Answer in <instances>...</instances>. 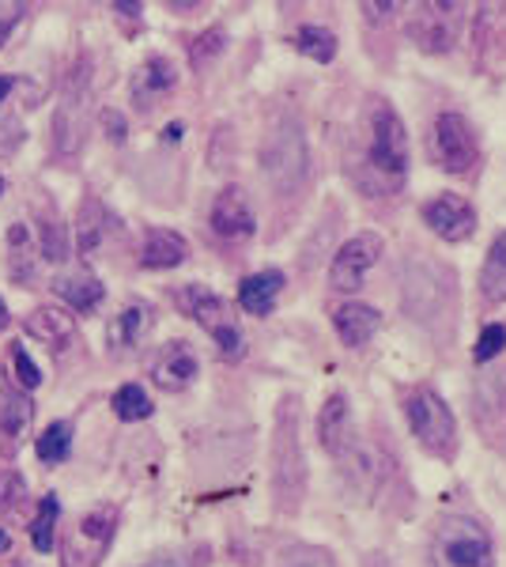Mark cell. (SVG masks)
I'll return each instance as SVG.
<instances>
[{"instance_id":"cell-42","label":"cell","mask_w":506,"mask_h":567,"mask_svg":"<svg viewBox=\"0 0 506 567\" xmlns=\"http://www.w3.org/2000/svg\"><path fill=\"white\" fill-rule=\"evenodd\" d=\"M4 186H8V182H4V175H0V194H4Z\"/></svg>"},{"instance_id":"cell-31","label":"cell","mask_w":506,"mask_h":567,"mask_svg":"<svg viewBox=\"0 0 506 567\" xmlns=\"http://www.w3.org/2000/svg\"><path fill=\"white\" fill-rule=\"evenodd\" d=\"M280 567H337L333 553L329 548H318V545H296L288 556H283Z\"/></svg>"},{"instance_id":"cell-23","label":"cell","mask_w":506,"mask_h":567,"mask_svg":"<svg viewBox=\"0 0 506 567\" xmlns=\"http://www.w3.org/2000/svg\"><path fill=\"white\" fill-rule=\"evenodd\" d=\"M481 296L487 303H506V231L492 243L481 269Z\"/></svg>"},{"instance_id":"cell-8","label":"cell","mask_w":506,"mask_h":567,"mask_svg":"<svg viewBox=\"0 0 506 567\" xmlns=\"http://www.w3.org/2000/svg\"><path fill=\"white\" fill-rule=\"evenodd\" d=\"M404 31H409V39L423 53H450L462 42L465 4H446V0L431 4V0H423V4L412 8L409 20H404Z\"/></svg>"},{"instance_id":"cell-4","label":"cell","mask_w":506,"mask_h":567,"mask_svg":"<svg viewBox=\"0 0 506 567\" xmlns=\"http://www.w3.org/2000/svg\"><path fill=\"white\" fill-rule=\"evenodd\" d=\"M404 420H409V432L416 435V443L423 451L443 462H454L457 420L443 401V393H435L431 386H412L404 393Z\"/></svg>"},{"instance_id":"cell-15","label":"cell","mask_w":506,"mask_h":567,"mask_svg":"<svg viewBox=\"0 0 506 567\" xmlns=\"http://www.w3.org/2000/svg\"><path fill=\"white\" fill-rule=\"evenodd\" d=\"M148 371H152V382L159 390L182 393V390L193 386V379H197L200 363H197V352H193L186 341H167L159 352L152 355Z\"/></svg>"},{"instance_id":"cell-36","label":"cell","mask_w":506,"mask_h":567,"mask_svg":"<svg viewBox=\"0 0 506 567\" xmlns=\"http://www.w3.org/2000/svg\"><path fill=\"white\" fill-rule=\"evenodd\" d=\"M23 12H27L23 0H0V45H4L8 34L16 31V23L23 20Z\"/></svg>"},{"instance_id":"cell-22","label":"cell","mask_w":506,"mask_h":567,"mask_svg":"<svg viewBox=\"0 0 506 567\" xmlns=\"http://www.w3.org/2000/svg\"><path fill=\"white\" fill-rule=\"evenodd\" d=\"M31 416H34L31 393L16 390V386L0 390V435H8V439L23 435V427L31 424Z\"/></svg>"},{"instance_id":"cell-35","label":"cell","mask_w":506,"mask_h":567,"mask_svg":"<svg viewBox=\"0 0 506 567\" xmlns=\"http://www.w3.org/2000/svg\"><path fill=\"white\" fill-rule=\"evenodd\" d=\"M12 368H16V379H20L23 390H34L42 382V374H39V368H34L31 355H27L23 344H16V349H12Z\"/></svg>"},{"instance_id":"cell-12","label":"cell","mask_w":506,"mask_h":567,"mask_svg":"<svg viewBox=\"0 0 506 567\" xmlns=\"http://www.w3.org/2000/svg\"><path fill=\"white\" fill-rule=\"evenodd\" d=\"M420 216H423V224L446 243H465V239H473V231H476V208L457 194H438V197L423 200Z\"/></svg>"},{"instance_id":"cell-39","label":"cell","mask_w":506,"mask_h":567,"mask_svg":"<svg viewBox=\"0 0 506 567\" xmlns=\"http://www.w3.org/2000/svg\"><path fill=\"white\" fill-rule=\"evenodd\" d=\"M8 326H12V315H8V303L0 299V333H4Z\"/></svg>"},{"instance_id":"cell-37","label":"cell","mask_w":506,"mask_h":567,"mask_svg":"<svg viewBox=\"0 0 506 567\" xmlns=\"http://www.w3.org/2000/svg\"><path fill=\"white\" fill-rule=\"evenodd\" d=\"M366 20H385L390 12H397V4H363Z\"/></svg>"},{"instance_id":"cell-28","label":"cell","mask_w":506,"mask_h":567,"mask_svg":"<svg viewBox=\"0 0 506 567\" xmlns=\"http://www.w3.org/2000/svg\"><path fill=\"white\" fill-rule=\"evenodd\" d=\"M110 405H114L117 420H148L152 416V398L144 393V386H136V382H125V386L110 398Z\"/></svg>"},{"instance_id":"cell-18","label":"cell","mask_w":506,"mask_h":567,"mask_svg":"<svg viewBox=\"0 0 506 567\" xmlns=\"http://www.w3.org/2000/svg\"><path fill=\"white\" fill-rule=\"evenodd\" d=\"M280 291H283V272L280 269L254 272V277H246L242 284H238V307L254 318H265V315H272Z\"/></svg>"},{"instance_id":"cell-41","label":"cell","mask_w":506,"mask_h":567,"mask_svg":"<svg viewBox=\"0 0 506 567\" xmlns=\"http://www.w3.org/2000/svg\"><path fill=\"white\" fill-rule=\"evenodd\" d=\"M4 548H8V534L0 529V553H4Z\"/></svg>"},{"instance_id":"cell-17","label":"cell","mask_w":506,"mask_h":567,"mask_svg":"<svg viewBox=\"0 0 506 567\" xmlns=\"http://www.w3.org/2000/svg\"><path fill=\"white\" fill-rule=\"evenodd\" d=\"M333 329L348 349H363V344L382 329V315L366 303H340V307H333Z\"/></svg>"},{"instance_id":"cell-34","label":"cell","mask_w":506,"mask_h":567,"mask_svg":"<svg viewBox=\"0 0 506 567\" xmlns=\"http://www.w3.org/2000/svg\"><path fill=\"white\" fill-rule=\"evenodd\" d=\"M20 144H23V122L16 114H0V159L16 155Z\"/></svg>"},{"instance_id":"cell-9","label":"cell","mask_w":506,"mask_h":567,"mask_svg":"<svg viewBox=\"0 0 506 567\" xmlns=\"http://www.w3.org/2000/svg\"><path fill=\"white\" fill-rule=\"evenodd\" d=\"M431 155L446 175H468L481 159V141H476L468 117L454 114V110L438 114L435 130H431Z\"/></svg>"},{"instance_id":"cell-43","label":"cell","mask_w":506,"mask_h":567,"mask_svg":"<svg viewBox=\"0 0 506 567\" xmlns=\"http://www.w3.org/2000/svg\"><path fill=\"white\" fill-rule=\"evenodd\" d=\"M16 567H27V564H16Z\"/></svg>"},{"instance_id":"cell-7","label":"cell","mask_w":506,"mask_h":567,"mask_svg":"<svg viewBox=\"0 0 506 567\" xmlns=\"http://www.w3.org/2000/svg\"><path fill=\"white\" fill-rule=\"evenodd\" d=\"M178 307L186 310L200 329H208L211 341L219 344V352H224L227 360H238V355L246 352L242 329L231 322L224 299H219L216 291H208L205 284H186V288L178 291Z\"/></svg>"},{"instance_id":"cell-40","label":"cell","mask_w":506,"mask_h":567,"mask_svg":"<svg viewBox=\"0 0 506 567\" xmlns=\"http://www.w3.org/2000/svg\"><path fill=\"white\" fill-rule=\"evenodd\" d=\"M12 87H16V80H12V76H0V103H4L8 91H12Z\"/></svg>"},{"instance_id":"cell-25","label":"cell","mask_w":506,"mask_h":567,"mask_svg":"<svg viewBox=\"0 0 506 567\" xmlns=\"http://www.w3.org/2000/svg\"><path fill=\"white\" fill-rule=\"evenodd\" d=\"M148 326H152V310L148 307H144V303L125 307L122 315L110 322V344H114V349H133Z\"/></svg>"},{"instance_id":"cell-3","label":"cell","mask_w":506,"mask_h":567,"mask_svg":"<svg viewBox=\"0 0 506 567\" xmlns=\"http://www.w3.org/2000/svg\"><path fill=\"white\" fill-rule=\"evenodd\" d=\"M427 567H495L492 534L473 515H443L431 529Z\"/></svg>"},{"instance_id":"cell-16","label":"cell","mask_w":506,"mask_h":567,"mask_svg":"<svg viewBox=\"0 0 506 567\" xmlns=\"http://www.w3.org/2000/svg\"><path fill=\"white\" fill-rule=\"evenodd\" d=\"M23 329L31 341L45 344V349H64V344L76 337V318L69 315V307H34L23 318Z\"/></svg>"},{"instance_id":"cell-19","label":"cell","mask_w":506,"mask_h":567,"mask_svg":"<svg viewBox=\"0 0 506 567\" xmlns=\"http://www.w3.org/2000/svg\"><path fill=\"white\" fill-rule=\"evenodd\" d=\"M189 258V243L182 239L178 231L171 227H152L144 235V246H141V265L144 269H174Z\"/></svg>"},{"instance_id":"cell-32","label":"cell","mask_w":506,"mask_h":567,"mask_svg":"<svg viewBox=\"0 0 506 567\" xmlns=\"http://www.w3.org/2000/svg\"><path fill=\"white\" fill-rule=\"evenodd\" d=\"M224 42H227V34L219 31V27H216V31H205V34H200L197 42H193V50H189V61H193V65H197V69H205L208 61L216 58V53H224Z\"/></svg>"},{"instance_id":"cell-30","label":"cell","mask_w":506,"mask_h":567,"mask_svg":"<svg viewBox=\"0 0 506 567\" xmlns=\"http://www.w3.org/2000/svg\"><path fill=\"white\" fill-rule=\"evenodd\" d=\"M506 349V326L503 322H495V326H484V333H481V341H476V349H473V360L481 363H492L495 355H499Z\"/></svg>"},{"instance_id":"cell-10","label":"cell","mask_w":506,"mask_h":567,"mask_svg":"<svg viewBox=\"0 0 506 567\" xmlns=\"http://www.w3.org/2000/svg\"><path fill=\"white\" fill-rule=\"evenodd\" d=\"M265 175L280 194H291L307 178V141L296 122H283L265 141Z\"/></svg>"},{"instance_id":"cell-21","label":"cell","mask_w":506,"mask_h":567,"mask_svg":"<svg viewBox=\"0 0 506 567\" xmlns=\"http://www.w3.org/2000/svg\"><path fill=\"white\" fill-rule=\"evenodd\" d=\"M53 291H58L61 303H69L72 310H95L106 299V288L87 272H69V277L53 280Z\"/></svg>"},{"instance_id":"cell-13","label":"cell","mask_w":506,"mask_h":567,"mask_svg":"<svg viewBox=\"0 0 506 567\" xmlns=\"http://www.w3.org/2000/svg\"><path fill=\"white\" fill-rule=\"evenodd\" d=\"M211 231L219 239H250L257 219H254V208H250V197H246L242 186H224L211 200V216H208Z\"/></svg>"},{"instance_id":"cell-5","label":"cell","mask_w":506,"mask_h":567,"mask_svg":"<svg viewBox=\"0 0 506 567\" xmlns=\"http://www.w3.org/2000/svg\"><path fill=\"white\" fill-rule=\"evenodd\" d=\"M122 511L114 503H95L61 537V567H99L114 545Z\"/></svg>"},{"instance_id":"cell-24","label":"cell","mask_w":506,"mask_h":567,"mask_svg":"<svg viewBox=\"0 0 506 567\" xmlns=\"http://www.w3.org/2000/svg\"><path fill=\"white\" fill-rule=\"evenodd\" d=\"M291 45H296L302 58L318 61V65H329V61L337 58V34L318 23H302L299 31L291 34Z\"/></svg>"},{"instance_id":"cell-38","label":"cell","mask_w":506,"mask_h":567,"mask_svg":"<svg viewBox=\"0 0 506 567\" xmlns=\"http://www.w3.org/2000/svg\"><path fill=\"white\" fill-rule=\"evenodd\" d=\"M144 567H182L178 560H171V556H155V560H148Z\"/></svg>"},{"instance_id":"cell-29","label":"cell","mask_w":506,"mask_h":567,"mask_svg":"<svg viewBox=\"0 0 506 567\" xmlns=\"http://www.w3.org/2000/svg\"><path fill=\"white\" fill-rule=\"evenodd\" d=\"M39 243H42V258L50 261H64L69 258V231H64V224L58 219H39Z\"/></svg>"},{"instance_id":"cell-33","label":"cell","mask_w":506,"mask_h":567,"mask_svg":"<svg viewBox=\"0 0 506 567\" xmlns=\"http://www.w3.org/2000/svg\"><path fill=\"white\" fill-rule=\"evenodd\" d=\"M23 499H27L23 477L4 473V477H0V515H16V511L23 507Z\"/></svg>"},{"instance_id":"cell-20","label":"cell","mask_w":506,"mask_h":567,"mask_svg":"<svg viewBox=\"0 0 506 567\" xmlns=\"http://www.w3.org/2000/svg\"><path fill=\"white\" fill-rule=\"evenodd\" d=\"M174 80H178V72H174V61L171 58H148L141 69L133 72V103L136 106H152L159 95H167L174 87Z\"/></svg>"},{"instance_id":"cell-14","label":"cell","mask_w":506,"mask_h":567,"mask_svg":"<svg viewBox=\"0 0 506 567\" xmlns=\"http://www.w3.org/2000/svg\"><path fill=\"white\" fill-rule=\"evenodd\" d=\"M318 439L333 458H348L355 451V416L348 393H329L318 413Z\"/></svg>"},{"instance_id":"cell-11","label":"cell","mask_w":506,"mask_h":567,"mask_svg":"<svg viewBox=\"0 0 506 567\" xmlns=\"http://www.w3.org/2000/svg\"><path fill=\"white\" fill-rule=\"evenodd\" d=\"M382 235L374 231H359L352 235L329 261V288L333 291H359L366 280V272L379 265L382 258Z\"/></svg>"},{"instance_id":"cell-2","label":"cell","mask_w":506,"mask_h":567,"mask_svg":"<svg viewBox=\"0 0 506 567\" xmlns=\"http://www.w3.org/2000/svg\"><path fill=\"white\" fill-rule=\"evenodd\" d=\"M307 488V458H302L299 439V398H283L276 409V432H272V492L276 507L296 511Z\"/></svg>"},{"instance_id":"cell-6","label":"cell","mask_w":506,"mask_h":567,"mask_svg":"<svg viewBox=\"0 0 506 567\" xmlns=\"http://www.w3.org/2000/svg\"><path fill=\"white\" fill-rule=\"evenodd\" d=\"M87 99H91V72H87V61H80V65L69 72V80H64L58 114H53V148H58L61 159H76V155L84 152V141L91 130Z\"/></svg>"},{"instance_id":"cell-26","label":"cell","mask_w":506,"mask_h":567,"mask_svg":"<svg viewBox=\"0 0 506 567\" xmlns=\"http://www.w3.org/2000/svg\"><path fill=\"white\" fill-rule=\"evenodd\" d=\"M34 454L45 462V465H58L72 454V424L69 420H53L50 427L39 435V443H34Z\"/></svg>"},{"instance_id":"cell-1","label":"cell","mask_w":506,"mask_h":567,"mask_svg":"<svg viewBox=\"0 0 506 567\" xmlns=\"http://www.w3.org/2000/svg\"><path fill=\"white\" fill-rule=\"evenodd\" d=\"M355 182L366 197H393L409 182V133H404L401 114L385 99H374L366 106Z\"/></svg>"},{"instance_id":"cell-27","label":"cell","mask_w":506,"mask_h":567,"mask_svg":"<svg viewBox=\"0 0 506 567\" xmlns=\"http://www.w3.org/2000/svg\"><path fill=\"white\" fill-rule=\"evenodd\" d=\"M58 518H61V503L58 496H42L39 515L31 518V542L39 553H53V534H58Z\"/></svg>"}]
</instances>
